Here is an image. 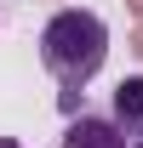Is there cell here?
I'll return each instance as SVG.
<instances>
[{
	"mask_svg": "<svg viewBox=\"0 0 143 148\" xmlns=\"http://www.w3.org/2000/svg\"><path fill=\"white\" fill-rule=\"evenodd\" d=\"M109 57V23L86 6H63L46 29H40V63L57 74V86H86L97 80Z\"/></svg>",
	"mask_w": 143,
	"mask_h": 148,
	"instance_id": "cell-1",
	"label": "cell"
},
{
	"mask_svg": "<svg viewBox=\"0 0 143 148\" xmlns=\"http://www.w3.org/2000/svg\"><path fill=\"white\" fill-rule=\"evenodd\" d=\"M63 148H132V143L115 125V114H74L63 131Z\"/></svg>",
	"mask_w": 143,
	"mask_h": 148,
	"instance_id": "cell-2",
	"label": "cell"
},
{
	"mask_svg": "<svg viewBox=\"0 0 143 148\" xmlns=\"http://www.w3.org/2000/svg\"><path fill=\"white\" fill-rule=\"evenodd\" d=\"M115 125L126 137H143V74H126L115 86Z\"/></svg>",
	"mask_w": 143,
	"mask_h": 148,
	"instance_id": "cell-3",
	"label": "cell"
},
{
	"mask_svg": "<svg viewBox=\"0 0 143 148\" xmlns=\"http://www.w3.org/2000/svg\"><path fill=\"white\" fill-rule=\"evenodd\" d=\"M57 108L69 114V120H74V114H86V91H80V86H63V91H57Z\"/></svg>",
	"mask_w": 143,
	"mask_h": 148,
	"instance_id": "cell-4",
	"label": "cell"
},
{
	"mask_svg": "<svg viewBox=\"0 0 143 148\" xmlns=\"http://www.w3.org/2000/svg\"><path fill=\"white\" fill-rule=\"evenodd\" d=\"M126 46H132V57H137V63H143V23H137V29H132V40H126Z\"/></svg>",
	"mask_w": 143,
	"mask_h": 148,
	"instance_id": "cell-5",
	"label": "cell"
},
{
	"mask_svg": "<svg viewBox=\"0 0 143 148\" xmlns=\"http://www.w3.org/2000/svg\"><path fill=\"white\" fill-rule=\"evenodd\" d=\"M126 12H132V17H137V23H143V0H126Z\"/></svg>",
	"mask_w": 143,
	"mask_h": 148,
	"instance_id": "cell-6",
	"label": "cell"
},
{
	"mask_svg": "<svg viewBox=\"0 0 143 148\" xmlns=\"http://www.w3.org/2000/svg\"><path fill=\"white\" fill-rule=\"evenodd\" d=\"M0 148H29V143H17V137H0Z\"/></svg>",
	"mask_w": 143,
	"mask_h": 148,
	"instance_id": "cell-7",
	"label": "cell"
},
{
	"mask_svg": "<svg viewBox=\"0 0 143 148\" xmlns=\"http://www.w3.org/2000/svg\"><path fill=\"white\" fill-rule=\"evenodd\" d=\"M132 148H143V137H137V143H132Z\"/></svg>",
	"mask_w": 143,
	"mask_h": 148,
	"instance_id": "cell-8",
	"label": "cell"
}]
</instances>
